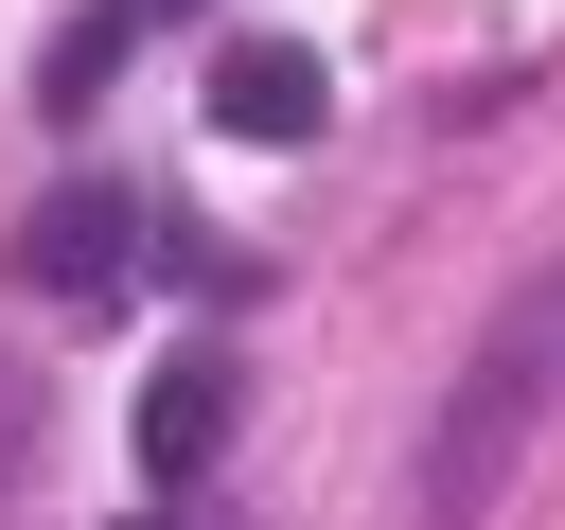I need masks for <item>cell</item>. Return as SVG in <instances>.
I'll return each instance as SVG.
<instances>
[{
	"label": "cell",
	"mask_w": 565,
	"mask_h": 530,
	"mask_svg": "<svg viewBox=\"0 0 565 530\" xmlns=\"http://www.w3.org/2000/svg\"><path fill=\"white\" fill-rule=\"evenodd\" d=\"M547 406H565V265H530L512 300H494V336L459 353V389H441V424H424V530H494V495L547 459Z\"/></svg>",
	"instance_id": "6da1fadb"
},
{
	"label": "cell",
	"mask_w": 565,
	"mask_h": 530,
	"mask_svg": "<svg viewBox=\"0 0 565 530\" xmlns=\"http://www.w3.org/2000/svg\"><path fill=\"white\" fill-rule=\"evenodd\" d=\"M124 265H141V194H124V177H53V194L18 212V283H35V300H106Z\"/></svg>",
	"instance_id": "7a4b0ae2"
},
{
	"label": "cell",
	"mask_w": 565,
	"mask_h": 530,
	"mask_svg": "<svg viewBox=\"0 0 565 530\" xmlns=\"http://www.w3.org/2000/svg\"><path fill=\"white\" fill-rule=\"evenodd\" d=\"M318 106H335V88H318L300 35H230V53H212V124H230V141H318Z\"/></svg>",
	"instance_id": "3957f363"
},
{
	"label": "cell",
	"mask_w": 565,
	"mask_h": 530,
	"mask_svg": "<svg viewBox=\"0 0 565 530\" xmlns=\"http://www.w3.org/2000/svg\"><path fill=\"white\" fill-rule=\"evenodd\" d=\"M230 406H247V371H230V353H177V371L141 389V477H159V495H177V477H212Z\"/></svg>",
	"instance_id": "277c9868"
},
{
	"label": "cell",
	"mask_w": 565,
	"mask_h": 530,
	"mask_svg": "<svg viewBox=\"0 0 565 530\" xmlns=\"http://www.w3.org/2000/svg\"><path fill=\"white\" fill-rule=\"evenodd\" d=\"M124 18H194V0H124Z\"/></svg>",
	"instance_id": "5b68a950"
}]
</instances>
